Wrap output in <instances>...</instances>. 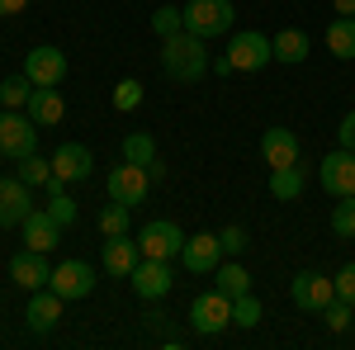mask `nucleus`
I'll list each match as a JSON object with an SVG mask.
<instances>
[{"mask_svg":"<svg viewBox=\"0 0 355 350\" xmlns=\"http://www.w3.org/2000/svg\"><path fill=\"white\" fill-rule=\"evenodd\" d=\"M19 237H24L28 251H43V256H48V251L57 246V237H62V222H57L48 209H33V213L19 222Z\"/></svg>","mask_w":355,"mask_h":350,"instance_id":"a211bd4d","label":"nucleus"},{"mask_svg":"<svg viewBox=\"0 0 355 350\" xmlns=\"http://www.w3.org/2000/svg\"><path fill=\"white\" fill-rule=\"evenodd\" d=\"M318 185L327 189L331 199H351L355 194V152H346V147L327 152L318 161Z\"/></svg>","mask_w":355,"mask_h":350,"instance_id":"39448f33","label":"nucleus"},{"mask_svg":"<svg viewBox=\"0 0 355 350\" xmlns=\"http://www.w3.org/2000/svg\"><path fill=\"white\" fill-rule=\"evenodd\" d=\"M24 5H28V0H0V15H19Z\"/></svg>","mask_w":355,"mask_h":350,"instance_id":"ea45409f","label":"nucleus"},{"mask_svg":"<svg viewBox=\"0 0 355 350\" xmlns=\"http://www.w3.org/2000/svg\"><path fill=\"white\" fill-rule=\"evenodd\" d=\"M331 10H336V15H351V19H355V0H331Z\"/></svg>","mask_w":355,"mask_h":350,"instance_id":"a19ab883","label":"nucleus"},{"mask_svg":"<svg viewBox=\"0 0 355 350\" xmlns=\"http://www.w3.org/2000/svg\"><path fill=\"white\" fill-rule=\"evenodd\" d=\"M289 298H294V308H303V313H322L331 298H336V289H331L327 274L303 270V274H294V284H289Z\"/></svg>","mask_w":355,"mask_h":350,"instance_id":"f8f14e48","label":"nucleus"},{"mask_svg":"<svg viewBox=\"0 0 355 350\" xmlns=\"http://www.w3.org/2000/svg\"><path fill=\"white\" fill-rule=\"evenodd\" d=\"M33 213V185L19 175H0V227H19Z\"/></svg>","mask_w":355,"mask_h":350,"instance_id":"9d476101","label":"nucleus"},{"mask_svg":"<svg viewBox=\"0 0 355 350\" xmlns=\"http://www.w3.org/2000/svg\"><path fill=\"white\" fill-rule=\"evenodd\" d=\"M227 62H232V71H261V67H270L275 53H270V38L266 33H256V28H242L232 43H227Z\"/></svg>","mask_w":355,"mask_h":350,"instance_id":"0eeeda50","label":"nucleus"},{"mask_svg":"<svg viewBox=\"0 0 355 350\" xmlns=\"http://www.w3.org/2000/svg\"><path fill=\"white\" fill-rule=\"evenodd\" d=\"M209 71H214V76H232V62H227V57H214Z\"/></svg>","mask_w":355,"mask_h":350,"instance_id":"58836bf2","label":"nucleus"},{"mask_svg":"<svg viewBox=\"0 0 355 350\" xmlns=\"http://www.w3.org/2000/svg\"><path fill=\"white\" fill-rule=\"evenodd\" d=\"M318 317H327L331 331H346V326H351V317H355V303H346V298H331V303L322 308V313H318Z\"/></svg>","mask_w":355,"mask_h":350,"instance_id":"72a5a7b5","label":"nucleus"},{"mask_svg":"<svg viewBox=\"0 0 355 350\" xmlns=\"http://www.w3.org/2000/svg\"><path fill=\"white\" fill-rule=\"evenodd\" d=\"M270 53H275V62H284V67H299V62H308V53H313V38H308L303 28H279L270 38Z\"/></svg>","mask_w":355,"mask_h":350,"instance_id":"4be33fe9","label":"nucleus"},{"mask_svg":"<svg viewBox=\"0 0 355 350\" xmlns=\"http://www.w3.org/2000/svg\"><path fill=\"white\" fill-rule=\"evenodd\" d=\"M15 175H19L24 185H48V180H53V161H48V157H38V152H28L24 161L15 166Z\"/></svg>","mask_w":355,"mask_h":350,"instance_id":"c85d7f7f","label":"nucleus"},{"mask_svg":"<svg viewBox=\"0 0 355 350\" xmlns=\"http://www.w3.org/2000/svg\"><path fill=\"white\" fill-rule=\"evenodd\" d=\"M90 166H95V157H90V147H81V142H62V147L53 152V175L62 180V185L85 180V175H90Z\"/></svg>","mask_w":355,"mask_h":350,"instance_id":"f3484780","label":"nucleus"},{"mask_svg":"<svg viewBox=\"0 0 355 350\" xmlns=\"http://www.w3.org/2000/svg\"><path fill=\"white\" fill-rule=\"evenodd\" d=\"M218 242H223V256H242L246 246H251V237H246V227H223Z\"/></svg>","mask_w":355,"mask_h":350,"instance_id":"c9c22d12","label":"nucleus"},{"mask_svg":"<svg viewBox=\"0 0 355 350\" xmlns=\"http://www.w3.org/2000/svg\"><path fill=\"white\" fill-rule=\"evenodd\" d=\"M327 53L336 57V62H351L355 57V19L351 15H336L327 24Z\"/></svg>","mask_w":355,"mask_h":350,"instance_id":"5701e85b","label":"nucleus"},{"mask_svg":"<svg viewBox=\"0 0 355 350\" xmlns=\"http://www.w3.org/2000/svg\"><path fill=\"white\" fill-rule=\"evenodd\" d=\"M232 19H237L232 0H190L185 5V33L204 38V43L218 33H232Z\"/></svg>","mask_w":355,"mask_h":350,"instance_id":"f03ea898","label":"nucleus"},{"mask_svg":"<svg viewBox=\"0 0 355 350\" xmlns=\"http://www.w3.org/2000/svg\"><path fill=\"white\" fill-rule=\"evenodd\" d=\"M33 147H38V123L28 119V109H5L0 114V152L10 161H24Z\"/></svg>","mask_w":355,"mask_h":350,"instance_id":"7ed1b4c3","label":"nucleus"},{"mask_svg":"<svg viewBox=\"0 0 355 350\" xmlns=\"http://www.w3.org/2000/svg\"><path fill=\"white\" fill-rule=\"evenodd\" d=\"M209 62L214 57L204 53V38H194V33H171V38H162V71L171 76V81L180 85H194L204 71H209Z\"/></svg>","mask_w":355,"mask_h":350,"instance_id":"f257e3e1","label":"nucleus"},{"mask_svg":"<svg viewBox=\"0 0 355 350\" xmlns=\"http://www.w3.org/2000/svg\"><path fill=\"white\" fill-rule=\"evenodd\" d=\"M261 157L266 166H299V137L289 133V128H266L261 133Z\"/></svg>","mask_w":355,"mask_h":350,"instance_id":"412c9836","label":"nucleus"},{"mask_svg":"<svg viewBox=\"0 0 355 350\" xmlns=\"http://www.w3.org/2000/svg\"><path fill=\"white\" fill-rule=\"evenodd\" d=\"M261 317H266V308H261V298H256V294L232 298V326L251 331V326H261Z\"/></svg>","mask_w":355,"mask_h":350,"instance_id":"cd10ccee","label":"nucleus"},{"mask_svg":"<svg viewBox=\"0 0 355 350\" xmlns=\"http://www.w3.org/2000/svg\"><path fill=\"white\" fill-rule=\"evenodd\" d=\"M123 161L152 166V161H157V137H152V133H128V137H123Z\"/></svg>","mask_w":355,"mask_h":350,"instance_id":"a878e982","label":"nucleus"},{"mask_svg":"<svg viewBox=\"0 0 355 350\" xmlns=\"http://www.w3.org/2000/svg\"><path fill=\"white\" fill-rule=\"evenodd\" d=\"M28 95H33V81H28L24 71L10 76V81H0V100H5V109H28Z\"/></svg>","mask_w":355,"mask_h":350,"instance_id":"c756f323","label":"nucleus"},{"mask_svg":"<svg viewBox=\"0 0 355 350\" xmlns=\"http://www.w3.org/2000/svg\"><path fill=\"white\" fill-rule=\"evenodd\" d=\"M180 265L190 270V274H214V270L223 265V242H218V232L185 237V246H180Z\"/></svg>","mask_w":355,"mask_h":350,"instance_id":"9b49d317","label":"nucleus"},{"mask_svg":"<svg viewBox=\"0 0 355 350\" xmlns=\"http://www.w3.org/2000/svg\"><path fill=\"white\" fill-rule=\"evenodd\" d=\"M28 119H33L38 128H57V123L67 119L62 90H57V85H33V95H28Z\"/></svg>","mask_w":355,"mask_h":350,"instance_id":"aec40b11","label":"nucleus"},{"mask_svg":"<svg viewBox=\"0 0 355 350\" xmlns=\"http://www.w3.org/2000/svg\"><path fill=\"white\" fill-rule=\"evenodd\" d=\"M336 137H341V147H346V152H355V109L346 114V119H341V128H336Z\"/></svg>","mask_w":355,"mask_h":350,"instance_id":"4c0bfd02","label":"nucleus"},{"mask_svg":"<svg viewBox=\"0 0 355 350\" xmlns=\"http://www.w3.org/2000/svg\"><path fill=\"white\" fill-rule=\"evenodd\" d=\"M24 76L33 85H62V81H67V53L53 48V43L33 48V53L24 57Z\"/></svg>","mask_w":355,"mask_h":350,"instance_id":"ddd939ff","label":"nucleus"},{"mask_svg":"<svg viewBox=\"0 0 355 350\" xmlns=\"http://www.w3.org/2000/svg\"><path fill=\"white\" fill-rule=\"evenodd\" d=\"M137 105H142V85H137V81H119V85H114V109L128 114V109H137Z\"/></svg>","mask_w":355,"mask_h":350,"instance_id":"f704fd0d","label":"nucleus"},{"mask_svg":"<svg viewBox=\"0 0 355 350\" xmlns=\"http://www.w3.org/2000/svg\"><path fill=\"white\" fill-rule=\"evenodd\" d=\"M303 185H308L303 166H275L270 170V194L279 199V204H294V199L303 194Z\"/></svg>","mask_w":355,"mask_h":350,"instance_id":"b1692460","label":"nucleus"},{"mask_svg":"<svg viewBox=\"0 0 355 350\" xmlns=\"http://www.w3.org/2000/svg\"><path fill=\"white\" fill-rule=\"evenodd\" d=\"M214 279H218L214 289H223L227 298H242V294H251V274H246V270L237 265V261H227V265H218V270H214Z\"/></svg>","mask_w":355,"mask_h":350,"instance_id":"393cba45","label":"nucleus"},{"mask_svg":"<svg viewBox=\"0 0 355 350\" xmlns=\"http://www.w3.org/2000/svg\"><path fill=\"white\" fill-rule=\"evenodd\" d=\"M48 194H53V199H48V213H53L62 227H71V222H76V199L62 194V180H57V175L48 180Z\"/></svg>","mask_w":355,"mask_h":350,"instance_id":"bb28decb","label":"nucleus"},{"mask_svg":"<svg viewBox=\"0 0 355 350\" xmlns=\"http://www.w3.org/2000/svg\"><path fill=\"white\" fill-rule=\"evenodd\" d=\"M10 279H15L19 289L33 294V289H48V284H53V265H48L43 251H28V246H24V251L10 261Z\"/></svg>","mask_w":355,"mask_h":350,"instance_id":"dca6fc26","label":"nucleus"},{"mask_svg":"<svg viewBox=\"0 0 355 350\" xmlns=\"http://www.w3.org/2000/svg\"><path fill=\"white\" fill-rule=\"evenodd\" d=\"M331 289H336V298L355 303V261H351V265H341L336 274H331Z\"/></svg>","mask_w":355,"mask_h":350,"instance_id":"e433bc0d","label":"nucleus"},{"mask_svg":"<svg viewBox=\"0 0 355 350\" xmlns=\"http://www.w3.org/2000/svg\"><path fill=\"white\" fill-rule=\"evenodd\" d=\"M331 232H336L341 242H355V194L331 209Z\"/></svg>","mask_w":355,"mask_h":350,"instance_id":"7c9ffc66","label":"nucleus"},{"mask_svg":"<svg viewBox=\"0 0 355 350\" xmlns=\"http://www.w3.org/2000/svg\"><path fill=\"white\" fill-rule=\"evenodd\" d=\"M137 246H142V256H152V261H171V256H180L185 232H180L171 218H152V222L137 232Z\"/></svg>","mask_w":355,"mask_h":350,"instance_id":"6e6552de","label":"nucleus"},{"mask_svg":"<svg viewBox=\"0 0 355 350\" xmlns=\"http://www.w3.org/2000/svg\"><path fill=\"white\" fill-rule=\"evenodd\" d=\"M128 284H133L137 298H147V303H157V298L171 294V284H175V274H171V261H152V256H142L137 270L128 274Z\"/></svg>","mask_w":355,"mask_h":350,"instance_id":"1a4fd4ad","label":"nucleus"},{"mask_svg":"<svg viewBox=\"0 0 355 350\" xmlns=\"http://www.w3.org/2000/svg\"><path fill=\"white\" fill-rule=\"evenodd\" d=\"M137 261H142V246H137V237H128V232H119V237H105L100 265L110 270L114 279H128V274L137 270Z\"/></svg>","mask_w":355,"mask_h":350,"instance_id":"2eb2a0df","label":"nucleus"},{"mask_svg":"<svg viewBox=\"0 0 355 350\" xmlns=\"http://www.w3.org/2000/svg\"><path fill=\"white\" fill-rule=\"evenodd\" d=\"M128 213H133L128 204H114V199H110V209L100 213V232H105V237H119V232H128Z\"/></svg>","mask_w":355,"mask_h":350,"instance_id":"473e14b6","label":"nucleus"},{"mask_svg":"<svg viewBox=\"0 0 355 350\" xmlns=\"http://www.w3.org/2000/svg\"><path fill=\"white\" fill-rule=\"evenodd\" d=\"M62 303L67 298L62 294H53V289H33V298H28V308H24V322H28V331H53L57 322H62Z\"/></svg>","mask_w":355,"mask_h":350,"instance_id":"6ab92c4d","label":"nucleus"},{"mask_svg":"<svg viewBox=\"0 0 355 350\" xmlns=\"http://www.w3.org/2000/svg\"><path fill=\"white\" fill-rule=\"evenodd\" d=\"M190 326L199 336H218L232 326V298L223 294V289H209V294H199L190 303Z\"/></svg>","mask_w":355,"mask_h":350,"instance_id":"20e7f679","label":"nucleus"},{"mask_svg":"<svg viewBox=\"0 0 355 350\" xmlns=\"http://www.w3.org/2000/svg\"><path fill=\"white\" fill-rule=\"evenodd\" d=\"M0 114H5V100H0Z\"/></svg>","mask_w":355,"mask_h":350,"instance_id":"79ce46f5","label":"nucleus"},{"mask_svg":"<svg viewBox=\"0 0 355 350\" xmlns=\"http://www.w3.org/2000/svg\"><path fill=\"white\" fill-rule=\"evenodd\" d=\"M53 294H62L67 303L71 298H90V289H95V270L85 265V261H62V265H53V284H48Z\"/></svg>","mask_w":355,"mask_h":350,"instance_id":"4468645a","label":"nucleus"},{"mask_svg":"<svg viewBox=\"0 0 355 350\" xmlns=\"http://www.w3.org/2000/svg\"><path fill=\"white\" fill-rule=\"evenodd\" d=\"M152 28H157L162 38H171V33H180V28H185V10H180V5H162V10L152 15Z\"/></svg>","mask_w":355,"mask_h":350,"instance_id":"2f4dec72","label":"nucleus"},{"mask_svg":"<svg viewBox=\"0 0 355 350\" xmlns=\"http://www.w3.org/2000/svg\"><path fill=\"white\" fill-rule=\"evenodd\" d=\"M105 189H110L114 204H128V209H137V204L147 199V189H152V175H147V166L119 161V166L110 170V180H105Z\"/></svg>","mask_w":355,"mask_h":350,"instance_id":"423d86ee","label":"nucleus"}]
</instances>
